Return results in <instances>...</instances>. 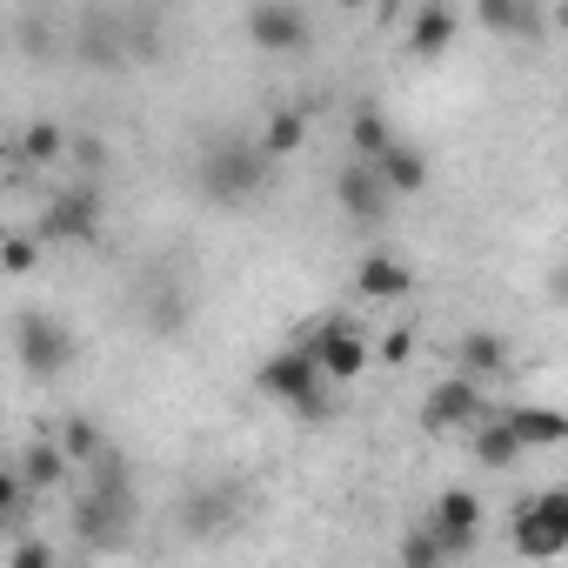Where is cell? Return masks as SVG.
I'll use <instances>...</instances> for the list:
<instances>
[{"instance_id":"9c48e42d","label":"cell","mask_w":568,"mask_h":568,"mask_svg":"<svg viewBox=\"0 0 568 568\" xmlns=\"http://www.w3.org/2000/svg\"><path fill=\"white\" fill-rule=\"evenodd\" d=\"M241 521V488L234 481H194L181 495V535L187 541H221Z\"/></svg>"},{"instance_id":"ffe728a7","label":"cell","mask_w":568,"mask_h":568,"mask_svg":"<svg viewBox=\"0 0 568 568\" xmlns=\"http://www.w3.org/2000/svg\"><path fill=\"white\" fill-rule=\"evenodd\" d=\"M468 455H475V468H481V475H508V468H515L528 448L515 442V428H508L501 415H488V422L468 435Z\"/></svg>"},{"instance_id":"1f68e13d","label":"cell","mask_w":568,"mask_h":568,"mask_svg":"<svg viewBox=\"0 0 568 568\" xmlns=\"http://www.w3.org/2000/svg\"><path fill=\"white\" fill-rule=\"evenodd\" d=\"M382 362H408V335H388L382 342Z\"/></svg>"},{"instance_id":"d6986e66","label":"cell","mask_w":568,"mask_h":568,"mask_svg":"<svg viewBox=\"0 0 568 568\" xmlns=\"http://www.w3.org/2000/svg\"><path fill=\"white\" fill-rule=\"evenodd\" d=\"M455 34H462V14L448 8V0H428V8H415V21H408V48H415L422 61L448 54V48H455Z\"/></svg>"},{"instance_id":"d6a6232c","label":"cell","mask_w":568,"mask_h":568,"mask_svg":"<svg viewBox=\"0 0 568 568\" xmlns=\"http://www.w3.org/2000/svg\"><path fill=\"white\" fill-rule=\"evenodd\" d=\"M555 302H561V308H568V261H561V267H555Z\"/></svg>"},{"instance_id":"4fadbf2b","label":"cell","mask_w":568,"mask_h":568,"mask_svg":"<svg viewBox=\"0 0 568 568\" xmlns=\"http://www.w3.org/2000/svg\"><path fill=\"white\" fill-rule=\"evenodd\" d=\"M14 475H21L34 495H48V488H68V481H74V455L61 448V435H34V442L21 448Z\"/></svg>"},{"instance_id":"5b68a950","label":"cell","mask_w":568,"mask_h":568,"mask_svg":"<svg viewBox=\"0 0 568 568\" xmlns=\"http://www.w3.org/2000/svg\"><path fill=\"white\" fill-rule=\"evenodd\" d=\"M508 548H515L521 561H555V555H568V488L528 495V501L515 508V521H508Z\"/></svg>"},{"instance_id":"4316f807","label":"cell","mask_w":568,"mask_h":568,"mask_svg":"<svg viewBox=\"0 0 568 568\" xmlns=\"http://www.w3.org/2000/svg\"><path fill=\"white\" fill-rule=\"evenodd\" d=\"M187 328V295L181 288H154L148 295V335H181Z\"/></svg>"},{"instance_id":"9a60e30c","label":"cell","mask_w":568,"mask_h":568,"mask_svg":"<svg viewBox=\"0 0 568 568\" xmlns=\"http://www.w3.org/2000/svg\"><path fill=\"white\" fill-rule=\"evenodd\" d=\"M501 422L515 428V442H521V448H568V408L521 402V408H501Z\"/></svg>"},{"instance_id":"7c38bea8","label":"cell","mask_w":568,"mask_h":568,"mask_svg":"<svg viewBox=\"0 0 568 568\" xmlns=\"http://www.w3.org/2000/svg\"><path fill=\"white\" fill-rule=\"evenodd\" d=\"M335 201H342V214H348L355 227H375V221L395 207V194H388V181H382L375 161H348V168L335 174Z\"/></svg>"},{"instance_id":"7a4b0ae2","label":"cell","mask_w":568,"mask_h":568,"mask_svg":"<svg viewBox=\"0 0 568 568\" xmlns=\"http://www.w3.org/2000/svg\"><path fill=\"white\" fill-rule=\"evenodd\" d=\"M267 168H274V161L261 154V141H247V134H221V141L201 148V161H194V187H201V201H214V207H241V201L261 194Z\"/></svg>"},{"instance_id":"f546056e","label":"cell","mask_w":568,"mask_h":568,"mask_svg":"<svg viewBox=\"0 0 568 568\" xmlns=\"http://www.w3.org/2000/svg\"><path fill=\"white\" fill-rule=\"evenodd\" d=\"M8 568H54V541L48 535H14V555H8Z\"/></svg>"},{"instance_id":"83f0119b","label":"cell","mask_w":568,"mask_h":568,"mask_svg":"<svg viewBox=\"0 0 568 568\" xmlns=\"http://www.w3.org/2000/svg\"><path fill=\"white\" fill-rule=\"evenodd\" d=\"M41 247H48L41 234H28V227H14L8 241H0V267H8V274L21 281V274H34V267H41Z\"/></svg>"},{"instance_id":"277c9868","label":"cell","mask_w":568,"mask_h":568,"mask_svg":"<svg viewBox=\"0 0 568 568\" xmlns=\"http://www.w3.org/2000/svg\"><path fill=\"white\" fill-rule=\"evenodd\" d=\"M101 221H108L101 181H74V187H54V194H48L34 234L54 241V247H88V241H101Z\"/></svg>"},{"instance_id":"d4e9b609","label":"cell","mask_w":568,"mask_h":568,"mask_svg":"<svg viewBox=\"0 0 568 568\" xmlns=\"http://www.w3.org/2000/svg\"><path fill=\"white\" fill-rule=\"evenodd\" d=\"M348 141H355V161H382L402 134L388 128V114L382 108H355V121H348Z\"/></svg>"},{"instance_id":"44dd1931","label":"cell","mask_w":568,"mask_h":568,"mask_svg":"<svg viewBox=\"0 0 568 568\" xmlns=\"http://www.w3.org/2000/svg\"><path fill=\"white\" fill-rule=\"evenodd\" d=\"M375 168H382V181H388V194H395V201H408V194H422V187H428V154H422L415 141H395Z\"/></svg>"},{"instance_id":"f1b7e54d","label":"cell","mask_w":568,"mask_h":568,"mask_svg":"<svg viewBox=\"0 0 568 568\" xmlns=\"http://www.w3.org/2000/svg\"><path fill=\"white\" fill-rule=\"evenodd\" d=\"M68 161L81 168V181H101L114 154H108V141H101V134H74V154H68Z\"/></svg>"},{"instance_id":"cb8c5ba5","label":"cell","mask_w":568,"mask_h":568,"mask_svg":"<svg viewBox=\"0 0 568 568\" xmlns=\"http://www.w3.org/2000/svg\"><path fill=\"white\" fill-rule=\"evenodd\" d=\"M302 141H308V121H302V108H274V114H267V128H261V154H267V161H288V154H302Z\"/></svg>"},{"instance_id":"7402d4cb","label":"cell","mask_w":568,"mask_h":568,"mask_svg":"<svg viewBox=\"0 0 568 568\" xmlns=\"http://www.w3.org/2000/svg\"><path fill=\"white\" fill-rule=\"evenodd\" d=\"M68 154H74V134H68L61 121L41 114V121L21 128V161H28V168H54V161H68Z\"/></svg>"},{"instance_id":"6da1fadb","label":"cell","mask_w":568,"mask_h":568,"mask_svg":"<svg viewBox=\"0 0 568 568\" xmlns=\"http://www.w3.org/2000/svg\"><path fill=\"white\" fill-rule=\"evenodd\" d=\"M74 535L101 555L128 548L134 541V481H128V462L108 455L101 468H88V488L74 495Z\"/></svg>"},{"instance_id":"ac0fdd59","label":"cell","mask_w":568,"mask_h":568,"mask_svg":"<svg viewBox=\"0 0 568 568\" xmlns=\"http://www.w3.org/2000/svg\"><path fill=\"white\" fill-rule=\"evenodd\" d=\"M455 375H468V382H501V375H508V342L488 335V328H468V335L455 342Z\"/></svg>"},{"instance_id":"8fae6325","label":"cell","mask_w":568,"mask_h":568,"mask_svg":"<svg viewBox=\"0 0 568 568\" xmlns=\"http://www.w3.org/2000/svg\"><path fill=\"white\" fill-rule=\"evenodd\" d=\"M428 528H435V541L448 548V561L475 555V541H481V495H475V488H442L435 508H428Z\"/></svg>"},{"instance_id":"3957f363","label":"cell","mask_w":568,"mask_h":568,"mask_svg":"<svg viewBox=\"0 0 568 568\" xmlns=\"http://www.w3.org/2000/svg\"><path fill=\"white\" fill-rule=\"evenodd\" d=\"M74 355H81V342H74V322L68 315H54V308L14 315V362H21V375L54 382V375L74 368Z\"/></svg>"},{"instance_id":"484cf974","label":"cell","mask_w":568,"mask_h":568,"mask_svg":"<svg viewBox=\"0 0 568 568\" xmlns=\"http://www.w3.org/2000/svg\"><path fill=\"white\" fill-rule=\"evenodd\" d=\"M395 568H448V548L435 541V528H428V521H415V528L395 541Z\"/></svg>"},{"instance_id":"2e32d148","label":"cell","mask_w":568,"mask_h":568,"mask_svg":"<svg viewBox=\"0 0 568 568\" xmlns=\"http://www.w3.org/2000/svg\"><path fill=\"white\" fill-rule=\"evenodd\" d=\"M355 295H362V302H402V295H415V274H408V261H395V254H362Z\"/></svg>"},{"instance_id":"30bf717a","label":"cell","mask_w":568,"mask_h":568,"mask_svg":"<svg viewBox=\"0 0 568 568\" xmlns=\"http://www.w3.org/2000/svg\"><path fill=\"white\" fill-rule=\"evenodd\" d=\"M254 388L267 395V402H288V408H302L315 388H328L322 382V368H315V355L302 348V342H288L281 355H267L261 368H254Z\"/></svg>"},{"instance_id":"ba28073f","label":"cell","mask_w":568,"mask_h":568,"mask_svg":"<svg viewBox=\"0 0 568 568\" xmlns=\"http://www.w3.org/2000/svg\"><path fill=\"white\" fill-rule=\"evenodd\" d=\"M241 28L261 54H308V41H315V21L302 8H288V0H261V8L241 14Z\"/></svg>"},{"instance_id":"603a6c76","label":"cell","mask_w":568,"mask_h":568,"mask_svg":"<svg viewBox=\"0 0 568 568\" xmlns=\"http://www.w3.org/2000/svg\"><path fill=\"white\" fill-rule=\"evenodd\" d=\"M54 435H61V448H68V455H74V468H101V462H108V455H114V448H108V435H101V422H94V415H68V422H61V428H54Z\"/></svg>"},{"instance_id":"5bb4252c","label":"cell","mask_w":568,"mask_h":568,"mask_svg":"<svg viewBox=\"0 0 568 568\" xmlns=\"http://www.w3.org/2000/svg\"><path fill=\"white\" fill-rule=\"evenodd\" d=\"M74 54H81L88 68H114V61L134 54V28H121V21H108V14H81V28H74Z\"/></svg>"},{"instance_id":"e0dca14e","label":"cell","mask_w":568,"mask_h":568,"mask_svg":"<svg viewBox=\"0 0 568 568\" xmlns=\"http://www.w3.org/2000/svg\"><path fill=\"white\" fill-rule=\"evenodd\" d=\"M475 21L488 34H501V41H541V28H548V14L535 8V0H481Z\"/></svg>"},{"instance_id":"8992f818","label":"cell","mask_w":568,"mask_h":568,"mask_svg":"<svg viewBox=\"0 0 568 568\" xmlns=\"http://www.w3.org/2000/svg\"><path fill=\"white\" fill-rule=\"evenodd\" d=\"M302 348L315 355V368H322L328 388H348V382L368 375V342H362V328L348 315H315L302 328Z\"/></svg>"},{"instance_id":"4dcf8cb0","label":"cell","mask_w":568,"mask_h":568,"mask_svg":"<svg viewBox=\"0 0 568 568\" xmlns=\"http://www.w3.org/2000/svg\"><path fill=\"white\" fill-rule=\"evenodd\" d=\"M295 415H302V422H328V415H335V402H328V388H315V395H308V402H302Z\"/></svg>"},{"instance_id":"52a82bcc","label":"cell","mask_w":568,"mask_h":568,"mask_svg":"<svg viewBox=\"0 0 568 568\" xmlns=\"http://www.w3.org/2000/svg\"><path fill=\"white\" fill-rule=\"evenodd\" d=\"M495 408H488V395H481V382H468V375H442L435 388H428V402H422V428H435V435H448V428H481Z\"/></svg>"}]
</instances>
